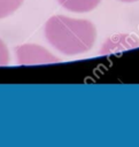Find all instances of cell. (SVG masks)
<instances>
[{"label":"cell","mask_w":139,"mask_h":147,"mask_svg":"<svg viewBox=\"0 0 139 147\" xmlns=\"http://www.w3.org/2000/svg\"><path fill=\"white\" fill-rule=\"evenodd\" d=\"M44 32L48 42L65 55L90 51L96 38V29L92 22L63 15L52 16L46 22Z\"/></svg>","instance_id":"1"},{"label":"cell","mask_w":139,"mask_h":147,"mask_svg":"<svg viewBox=\"0 0 139 147\" xmlns=\"http://www.w3.org/2000/svg\"><path fill=\"white\" fill-rule=\"evenodd\" d=\"M119 1H123V2H134V1H138V0H119Z\"/></svg>","instance_id":"6"},{"label":"cell","mask_w":139,"mask_h":147,"mask_svg":"<svg viewBox=\"0 0 139 147\" xmlns=\"http://www.w3.org/2000/svg\"><path fill=\"white\" fill-rule=\"evenodd\" d=\"M24 0H0V18L13 14L23 3Z\"/></svg>","instance_id":"4"},{"label":"cell","mask_w":139,"mask_h":147,"mask_svg":"<svg viewBox=\"0 0 139 147\" xmlns=\"http://www.w3.org/2000/svg\"><path fill=\"white\" fill-rule=\"evenodd\" d=\"M9 62V53L6 44L0 39V65H7Z\"/></svg>","instance_id":"5"},{"label":"cell","mask_w":139,"mask_h":147,"mask_svg":"<svg viewBox=\"0 0 139 147\" xmlns=\"http://www.w3.org/2000/svg\"><path fill=\"white\" fill-rule=\"evenodd\" d=\"M15 54L18 64H44L60 62V59L54 56L49 51L40 45L24 44L15 48Z\"/></svg>","instance_id":"2"},{"label":"cell","mask_w":139,"mask_h":147,"mask_svg":"<svg viewBox=\"0 0 139 147\" xmlns=\"http://www.w3.org/2000/svg\"><path fill=\"white\" fill-rule=\"evenodd\" d=\"M59 3L74 13H87L93 10L101 0H57Z\"/></svg>","instance_id":"3"}]
</instances>
